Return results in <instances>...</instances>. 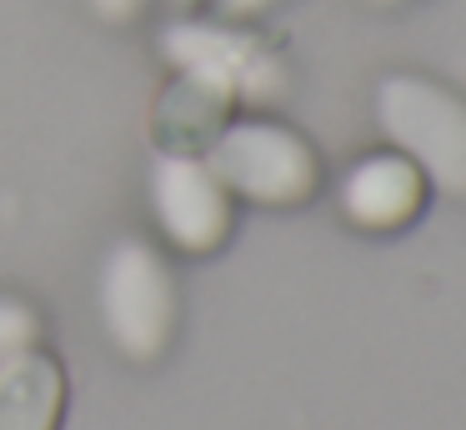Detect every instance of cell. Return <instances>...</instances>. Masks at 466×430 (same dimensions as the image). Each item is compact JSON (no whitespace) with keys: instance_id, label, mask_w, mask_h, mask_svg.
Listing matches in <instances>:
<instances>
[{"instance_id":"cell-1","label":"cell","mask_w":466,"mask_h":430,"mask_svg":"<svg viewBox=\"0 0 466 430\" xmlns=\"http://www.w3.org/2000/svg\"><path fill=\"white\" fill-rule=\"evenodd\" d=\"M376 120L391 150H401L426 185L466 200V100L426 75H386L376 85Z\"/></svg>"},{"instance_id":"cell-2","label":"cell","mask_w":466,"mask_h":430,"mask_svg":"<svg viewBox=\"0 0 466 430\" xmlns=\"http://www.w3.org/2000/svg\"><path fill=\"white\" fill-rule=\"evenodd\" d=\"M206 165L231 195L256 205H306L321 190V155L276 120H236L206 145Z\"/></svg>"},{"instance_id":"cell-3","label":"cell","mask_w":466,"mask_h":430,"mask_svg":"<svg viewBox=\"0 0 466 430\" xmlns=\"http://www.w3.org/2000/svg\"><path fill=\"white\" fill-rule=\"evenodd\" d=\"M96 305H101V325L111 345L126 360H156L171 345L176 315H181L171 265L146 240H121L106 255Z\"/></svg>"},{"instance_id":"cell-4","label":"cell","mask_w":466,"mask_h":430,"mask_svg":"<svg viewBox=\"0 0 466 430\" xmlns=\"http://www.w3.org/2000/svg\"><path fill=\"white\" fill-rule=\"evenodd\" d=\"M161 50L181 75L206 80L226 100H271L281 95V60L256 35L231 25H206V20H181L161 35Z\"/></svg>"},{"instance_id":"cell-5","label":"cell","mask_w":466,"mask_h":430,"mask_svg":"<svg viewBox=\"0 0 466 430\" xmlns=\"http://www.w3.org/2000/svg\"><path fill=\"white\" fill-rule=\"evenodd\" d=\"M151 210L176 250L211 255L231 235V190L216 180L201 155H171L161 150L151 170Z\"/></svg>"},{"instance_id":"cell-6","label":"cell","mask_w":466,"mask_h":430,"mask_svg":"<svg viewBox=\"0 0 466 430\" xmlns=\"http://www.w3.org/2000/svg\"><path fill=\"white\" fill-rule=\"evenodd\" d=\"M426 175L401 155V150H376L361 155L341 175V215L361 230H401L421 215L426 205Z\"/></svg>"},{"instance_id":"cell-7","label":"cell","mask_w":466,"mask_h":430,"mask_svg":"<svg viewBox=\"0 0 466 430\" xmlns=\"http://www.w3.org/2000/svg\"><path fill=\"white\" fill-rule=\"evenodd\" d=\"M66 370L51 350L31 345L0 370V430H61Z\"/></svg>"},{"instance_id":"cell-8","label":"cell","mask_w":466,"mask_h":430,"mask_svg":"<svg viewBox=\"0 0 466 430\" xmlns=\"http://www.w3.org/2000/svg\"><path fill=\"white\" fill-rule=\"evenodd\" d=\"M231 100L221 90H211L196 75H176V85L161 95L156 105V140L171 155H196L201 145H211L216 130H221V115Z\"/></svg>"},{"instance_id":"cell-9","label":"cell","mask_w":466,"mask_h":430,"mask_svg":"<svg viewBox=\"0 0 466 430\" xmlns=\"http://www.w3.org/2000/svg\"><path fill=\"white\" fill-rule=\"evenodd\" d=\"M35 340H41V315L25 300L0 295V370L11 365L15 355H25Z\"/></svg>"},{"instance_id":"cell-10","label":"cell","mask_w":466,"mask_h":430,"mask_svg":"<svg viewBox=\"0 0 466 430\" xmlns=\"http://www.w3.org/2000/svg\"><path fill=\"white\" fill-rule=\"evenodd\" d=\"M91 10L101 20H111V25H126V20H136L146 10V0H91Z\"/></svg>"},{"instance_id":"cell-11","label":"cell","mask_w":466,"mask_h":430,"mask_svg":"<svg viewBox=\"0 0 466 430\" xmlns=\"http://www.w3.org/2000/svg\"><path fill=\"white\" fill-rule=\"evenodd\" d=\"M276 5V0H221V10H226V15H236V20H241V15H261V10H271Z\"/></svg>"},{"instance_id":"cell-12","label":"cell","mask_w":466,"mask_h":430,"mask_svg":"<svg viewBox=\"0 0 466 430\" xmlns=\"http://www.w3.org/2000/svg\"><path fill=\"white\" fill-rule=\"evenodd\" d=\"M376 5H396V0H376Z\"/></svg>"}]
</instances>
